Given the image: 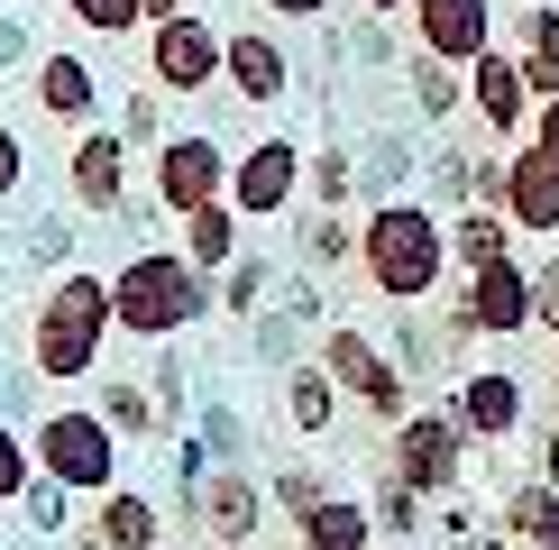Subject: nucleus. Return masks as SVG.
Instances as JSON below:
<instances>
[{
	"mask_svg": "<svg viewBox=\"0 0 559 550\" xmlns=\"http://www.w3.org/2000/svg\"><path fill=\"white\" fill-rule=\"evenodd\" d=\"M358 275L385 312H413V303H440L450 285V212H431L423 193H394V202H367L358 212Z\"/></svg>",
	"mask_w": 559,
	"mask_h": 550,
	"instance_id": "1",
	"label": "nucleus"
},
{
	"mask_svg": "<svg viewBox=\"0 0 559 550\" xmlns=\"http://www.w3.org/2000/svg\"><path fill=\"white\" fill-rule=\"evenodd\" d=\"M120 331V303H110V275H83V266H64L56 285L37 294V321H28V358H37V376H56V385H74L102 367V339Z\"/></svg>",
	"mask_w": 559,
	"mask_h": 550,
	"instance_id": "2",
	"label": "nucleus"
},
{
	"mask_svg": "<svg viewBox=\"0 0 559 550\" xmlns=\"http://www.w3.org/2000/svg\"><path fill=\"white\" fill-rule=\"evenodd\" d=\"M110 303H120L129 339H183L202 312L221 303V285L183 258V248H138V258L110 275Z\"/></svg>",
	"mask_w": 559,
	"mask_h": 550,
	"instance_id": "3",
	"label": "nucleus"
},
{
	"mask_svg": "<svg viewBox=\"0 0 559 550\" xmlns=\"http://www.w3.org/2000/svg\"><path fill=\"white\" fill-rule=\"evenodd\" d=\"M468 458H477V441H468V422H459L450 404H413L404 422L385 431V468L404 477L413 495H431V504L468 487Z\"/></svg>",
	"mask_w": 559,
	"mask_h": 550,
	"instance_id": "4",
	"label": "nucleus"
},
{
	"mask_svg": "<svg viewBox=\"0 0 559 550\" xmlns=\"http://www.w3.org/2000/svg\"><path fill=\"white\" fill-rule=\"evenodd\" d=\"M312 358L331 367V385H340V395L358 404V412H377L385 431H394V422H404V412H413V376H404V367H394V349H385L377 331H358V321H331Z\"/></svg>",
	"mask_w": 559,
	"mask_h": 550,
	"instance_id": "5",
	"label": "nucleus"
},
{
	"mask_svg": "<svg viewBox=\"0 0 559 550\" xmlns=\"http://www.w3.org/2000/svg\"><path fill=\"white\" fill-rule=\"evenodd\" d=\"M221 74H229V28H212L202 10H175L147 28V83L166 101H202Z\"/></svg>",
	"mask_w": 559,
	"mask_h": 550,
	"instance_id": "6",
	"label": "nucleus"
},
{
	"mask_svg": "<svg viewBox=\"0 0 559 550\" xmlns=\"http://www.w3.org/2000/svg\"><path fill=\"white\" fill-rule=\"evenodd\" d=\"M37 477H56L74 495H110L120 487V431L102 412H46L37 422Z\"/></svg>",
	"mask_w": 559,
	"mask_h": 550,
	"instance_id": "7",
	"label": "nucleus"
},
{
	"mask_svg": "<svg viewBox=\"0 0 559 550\" xmlns=\"http://www.w3.org/2000/svg\"><path fill=\"white\" fill-rule=\"evenodd\" d=\"M229 166H239V147H221L212 129H175L166 147L147 156V193L156 212H202V202H229Z\"/></svg>",
	"mask_w": 559,
	"mask_h": 550,
	"instance_id": "8",
	"label": "nucleus"
},
{
	"mask_svg": "<svg viewBox=\"0 0 559 550\" xmlns=\"http://www.w3.org/2000/svg\"><path fill=\"white\" fill-rule=\"evenodd\" d=\"M450 412L468 422V441L496 458L504 441L532 431V395H523V367H459L450 376Z\"/></svg>",
	"mask_w": 559,
	"mask_h": 550,
	"instance_id": "9",
	"label": "nucleus"
},
{
	"mask_svg": "<svg viewBox=\"0 0 559 550\" xmlns=\"http://www.w3.org/2000/svg\"><path fill=\"white\" fill-rule=\"evenodd\" d=\"M183 514L202 523V541H212V550H248V541H258V523L275 514V495L248 468H202V477H183Z\"/></svg>",
	"mask_w": 559,
	"mask_h": 550,
	"instance_id": "10",
	"label": "nucleus"
},
{
	"mask_svg": "<svg viewBox=\"0 0 559 550\" xmlns=\"http://www.w3.org/2000/svg\"><path fill=\"white\" fill-rule=\"evenodd\" d=\"M302 166H312L302 138H248L239 166H229V202H239V220H285L294 202H302Z\"/></svg>",
	"mask_w": 559,
	"mask_h": 550,
	"instance_id": "11",
	"label": "nucleus"
},
{
	"mask_svg": "<svg viewBox=\"0 0 559 550\" xmlns=\"http://www.w3.org/2000/svg\"><path fill=\"white\" fill-rule=\"evenodd\" d=\"M532 110H542V101H532V83H523V56L496 37V46L468 64V120L486 129V147H523V138H532Z\"/></svg>",
	"mask_w": 559,
	"mask_h": 550,
	"instance_id": "12",
	"label": "nucleus"
},
{
	"mask_svg": "<svg viewBox=\"0 0 559 550\" xmlns=\"http://www.w3.org/2000/svg\"><path fill=\"white\" fill-rule=\"evenodd\" d=\"M404 19H413V46L450 64H477L496 46V0H413Z\"/></svg>",
	"mask_w": 559,
	"mask_h": 550,
	"instance_id": "13",
	"label": "nucleus"
},
{
	"mask_svg": "<svg viewBox=\"0 0 559 550\" xmlns=\"http://www.w3.org/2000/svg\"><path fill=\"white\" fill-rule=\"evenodd\" d=\"M229 101H248V110H275L294 92V46L275 37V28H229Z\"/></svg>",
	"mask_w": 559,
	"mask_h": 550,
	"instance_id": "14",
	"label": "nucleus"
},
{
	"mask_svg": "<svg viewBox=\"0 0 559 550\" xmlns=\"http://www.w3.org/2000/svg\"><path fill=\"white\" fill-rule=\"evenodd\" d=\"M129 138L120 129H83L74 138V166H64V183H74V202H83V212H120V202H129Z\"/></svg>",
	"mask_w": 559,
	"mask_h": 550,
	"instance_id": "15",
	"label": "nucleus"
},
{
	"mask_svg": "<svg viewBox=\"0 0 559 550\" xmlns=\"http://www.w3.org/2000/svg\"><path fill=\"white\" fill-rule=\"evenodd\" d=\"M504 220L523 229V239H559V175L542 166V147H523L504 156Z\"/></svg>",
	"mask_w": 559,
	"mask_h": 550,
	"instance_id": "16",
	"label": "nucleus"
},
{
	"mask_svg": "<svg viewBox=\"0 0 559 550\" xmlns=\"http://www.w3.org/2000/svg\"><path fill=\"white\" fill-rule=\"evenodd\" d=\"M423 138H413V129H377V138H367V147H358V212H367V202H394V193H413V183H423Z\"/></svg>",
	"mask_w": 559,
	"mask_h": 550,
	"instance_id": "17",
	"label": "nucleus"
},
{
	"mask_svg": "<svg viewBox=\"0 0 559 550\" xmlns=\"http://www.w3.org/2000/svg\"><path fill=\"white\" fill-rule=\"evenodd\" d=\"M404 92H413V120L423 129H459L468 120V64H450V56H423V46H413L404 56Z\"/></svg>",
	"mask_w": 559,
	"mask_h": 550,
	"instance_id": "18",
	"label": "nucleus"
},
{
	"mask_svg": "<svg viewBox=\"0 0 559 550\" xmlns=\"http://www.w3.org/2000/svg\"><path fill=\"white\" fill-rule=\"evenodd\" d=\"M496 533L514 550H559V487L550 477H514V495L496 504Z\"/></svg>",
	"mask_w": 559,
	"mask_h": 550,
	"instance_id": "19",
	"label": "nucleus"
},
{
	"mask_svg": "<svg viewBox=\"0 0 559 550\" xmlns=\"http://www.w3.org/2000/svg\"><path fill=\"white\" fill-rule=\"evenodd\" d=\"M239 248H248V220H239V202H202V212H183V258H193L202 275H221L239 266Z\"/></svg>",
	"mask_w": 559,
	"mask_h": 550,
	"instance_id": "20",
	"label": "nucleus"
},
{
	"mask_svg": "<svg viewBox=\"0 0 559 550\" xmlns=\"http://www.w3.org/2000/svg\"><path fill=\"white\" fill-rule=\"evenodd\" d=\"M37 110L64 129H92V110H102V74H92L83 56H46L37 64Z\"/></svg>",
	"mask_w": 559,
	"mask_h": 550,
	"instance_id": "21",
	"label": "nucleus"
},
{
	"mask_svg": "<svg viewBox=\"0 0 559 550\" xmlns=\"http://www.w3.org/2000/svg\"><path fill=\"white\" fill-rule=\"evenodd\" d=\"M294 550H385V533H377V504L331 495L321 514H302V523H294Z\"/></svg>",
	"mask_w": 559,
	"mask_h": 550,
	"instance_id": "22",
	"label": "nucleus"
},
{
	"mask_svg": "<svg viewBox=\"0 0 559 550\" xmlns=\"http://www.w3.org/2000/svg\"><path fill=\"white\" fill-rule=\"evenodd\" d=\"M514 248H523V229L504 220V212H486V202H468V212H450V266H459V275H477V266L514 258Z\"/></svg>",
	"mask_w": 559,
	"mask_h": 550,
	"instance_id": "23",
	"label": "nucleus"
},
{
	"mask_svg": "<svg viewBox=\"0 0 559 550\" xmlns=\"http://www.w3.org/2000/svg\"><path fill=\"white\" fill-rule=\"evenodd\" d=\"M340 404H348V395L331 385V367H321V358H294V367H285V422L302 431V441H321V431L340 422Z\"/></svg>",
	"mask_w": 559,
	"mask_h": 550,
	"instance_id": "24",
	"label": "nucleus"
},
{
	"mask_svg": "<svg viewBox=\"0 0 559 550\" xmlns=\"http://www.w3.org/2000/svg\"><path fill=\"white\" fill-rule=\"evenodd\" d=\"M385 349H394V367H404L413 385H423V376H440V367H459V349H450V321H440L431 303H413V312H404V331H394Z\"/></svg>",
	"mask_w": 559,
	"mask_h": 550,
	"instance_id": "25",
	"label": "nucleus"
},
{
	"mask_svg": "<svg viewBox=\"0 0 559 550\" xmlns=\"http://www.w3.org/2000/svg\"><path fill=\"white\" fill-rule=\"evenodd\" d=\"M92 523H102L110 550H156V541H166V514H156V495H138V487H110Z\"/></svg>",
	"mask_w": 559,
	"mask_h": 550,
	"instance_id": "26",
	"label": "nucleus"
},
{
	"mask_svg": "<svg viewBox=\"0 0 559 550\" xmlns=\"http://www.w3.org/2000/svg\"><path fill=\"white\" fill-rule=\"evenodd\" d=\"M423 202L431 212H468L477 202V147H431L423 156Z\"/></svg>",
	"mask_w": 559,
	"mask_h": 550,
	"instance_id": "27",
	"label": "nucleus"
},
{
	"mask_svg": "<svg viewBox=\"0 0 559 550\" xmlns=\"http://www.w3.org/2000/svg\"><path fill=\"white\" fill-rule=\"evenodd\" d=\"M302 193H312V212H358V147H312Z\"/></svg>",
	"mask_w": 559,
	"mask_h": 550,
	"instance_id": "28",
	"label": "nucleus"
},
{
	"mask_svg": "<svg viewBox=\"0 0 559 550\" xmlns=\"http://www.w3.org/2000/svg\"><path fill=\"white\" fill-rule=\"evenodd\" d=\"M294 248H302V266H358V220L348 212H302Z\"/></svg>",
	"mask_w": 559,
	"mask_h": 550,
	"instance_id": "29",
	"label": "nucleus"
},
{
	"mask_svg": "<svg viewBox=\"0 0 559 550\" xmlns=\"http://www.w3.org/2000/svg\"><path fill=\"white\" fill-rule=\"evenodd\" d=\"M266 495H275V514H285V523H302V514H321V504H331L340 487L312 468V458H285V468L266 477Z\"/></svg>",
	"mask_w": 559,
	"mask_h": 550,
	"instance_id": "30",
	"label": "nucleus"
},
{
	"mask_svg": "<svg viewBox=\"0 0 559 550\" xmlns=\"http://www.w3.org/2000/svg\"><path fill=\"white\" fill-rule=\"evenodd\" d=\"M367 504H377V533L385 541H423V523H431V495H413L394 468L377 477V495H367Z\"/></svg>",
	"mask_w": 559,
	"mask_h": 550,
	"instance_id": "31",
	"label": "nucleus"
},
{
	"mask_svg": "<svg viewBox=\"0 0 559 550\" xmlns=\"http://www.w3.org/2000/svg\"><path fill=\"white\" fill-rule=\"evenodd\" d=\"M266 285H275V266L258 258V248H239V266H229V275H221V312H229V321H258V312L275 303V294H266Z\"/></svg>",
	"mask_w": 559,
	"mask_h": 550,
	"instance_id": "32",
	"label": "nucleus"
},
{
	"mask_svg": "<svg viewBox=\"0 0 559 550\" xmlns=\"http://www.w3.org/2000/svg\"><path fill=\"white\" fill-rule=\"evenodd\" d=\"M102 422L120 431V441H156V431H166V404H156L147 385H110V395H102Z\"/></svg>",
	"mask_w": 559,
	"mask_h": 550,
	"instance_id": "33",
	"label": "nucleus"
},
{
	"mask_svg": "<svg viewBox=\"0 0 559 550\" xmlns=\"http://www.w3.org/2000/svg\"><path fill=\"white\" fill-rule=\"evenodd\" d=\"M64 19L92 37H138L147 28V0H64Z\"/></svg>",
	"mask_w": 559,
	"mask_h": 550,
	"instance_id": "34",
	"label": "nucleus"
},
{
	"mask_svg": "<svg viewBox=\"0 0 559 550\" xmlns=\"http://www.w3.org/2000/svg\"><path fill=\"white\" fill-rule=\"evenodd\" d=\"M120 138H129V147H166V92H156V83H138L129 92V110H120Z\"/></svg>",
	"mask_w": 559,
	"mask_h": 550,
	"instance_id": "35",
	"label": "nucleus"
},
{
	"mask_svg": "<svg viewBox=\"0 0 559 550\" xmlns=\"http://www.w3.org/2000/svg\"><path fill=\"white\" fill-rule=\"evenodd\" d=\"M532 331L559 349V248H542V258H532Z\"/></svg>",
	"mask_w": 559,
	"mask_h": 550,
	"instance_id": "36",
	"label": "nucleus"
},
{
	"mask_svg": "<svg viewBox=\"0 0 559 550\" xmlns=\"http://www.w3.org/2000/svg\"><path fill=\"white\" fill-rule=\"evenodd\" d=\"M37 487V441H19L10 422H0V504H19Z\"/></svg>",
	"mask_w": 559,
	"mask_h": 550,
	"instance_id": "37",
	"label": "nucleus"
},
{
	"mask_svg": "<svg viewBox=\"0 0 559 550\" xmlns=\"http://www.w3.org/2000/svg\"><path fill=\"white\" fill-rule=\"evenodd\" d=\"M258 10H266V19H285V28H321L340 0H258Z\"/></svg>",
	"mask_w": 559,
	"mask_h": 550,
	"instance_id": "38",
	"label": "nucleus"
},
{
	"mask_svg": "<svg viewBox=\"0 0 559 550\" xmlns=\"http://www.w3.org/2000/svg\"><path fill=\"white\" fill-rule=\"evenodd\" d=\"M532 147H542V166L559 175V101H542V110H532Z\"/></svg>",
	"mask_w": 559,
	"mask_h": 550,
	"instance_id": "39",
	"label": "nucleus"
},
{
	"mask_svg": "<svg viewBox=\"0 0 559 550\" xmlns=\"http://www.w3.org/2000/svg\"><path fill=\"white\" fill-rule=\"evenodd\" d=\"M19 175H28V156H19V129H10V120H0V202H10V193H19Z\"/></svg>",
	"mask_w": 559,
	"mask_h": 550,
	"instance_id": "40",
	"label": "nucleus"
},
{
	"mask_svg": "<svg viewBox=\"0 0 559 550\" xmlns=\"http://www.w3.org/2000/svg\"><path fill=\"white\" fill-rule=\"evenodd\" d=\"M532 477H550V487H559V422L532 431Z\"/></svg>",
	"mask_w": 559,
	"mask_h": 550,
	"instance_id": "41",
	"label": "nucleus"
},
{
	"mask_svg": "<svg viewBox=\"0 0 559 550\" xmlns=\"http://www.w3.org/2000/svg\"><path fill=\"white\" fill-rule=\"evenodd\" d=\"M175 10H193V0H147V28H156V19H175Z\"/></svg>",
	"mask_w": 559,
	"mask_h": 550,
	"instance_id": "42",
	"label": "nucleus"
},
{
	"mask_svg": "<svg viewBox=\"0 0 559 550\" xmlns=\"http://www.w3.org/2000/svg\"><path fill=\"white\" fill-rule=\"evenodd\" d=\"M358 10H377V19H404V10H413V0H358Z\"/></svg>",
	"mask_w": 559,
	"mask_h": 550,
	"instance_id": "43",
	"label": "nucleus"
},
{
	"mask_svg": "<svg viewBox=\"0 0 559 550\" xmlns=\"http://www.w3.org/2000/svg\"><path fill=\"white\" fill-rule=\"evenodd\" d=\"M74 550H110V541H102V523H83V533H74Z\"/></svg>",
	"mask_w": 559,
	"mask_h": 550,
	"instance_id": "44",
	"label": "nucleus"
},
{
	"mask_svg": "<svg viewBox=\"0 0 559 550\" xmlns=\"http://www.w3.org/2000/svg\"><path fill=\"white\" fill-rule=\"evenodd\" d=\"M459 550H514V541H504V533H477V541H459Z\"/></svg>",
	"mask_w": 559,
	"mask_h": 550,
	"instance_id": "45",
	"label": "nucleus"
},
{
	"mask_svg": "<svg viewBox=\"0 0 559 550\" xmlns=\"http://www.w3.org/2000/svg\"><path fill=\"white\" fill-rule=\"evenodd\" d=\"M385 550H423V541H385Z\"/></svg>",
	"mask_w": 559,
	"mask_h": 550,
	"instance_id": "46",
	"label": "nucleus"
},
{
	"mask_svg": "<svg viewBox=\"0 0 559 550\" xmlns=\"http://www.w3.org/2000/svg\"><path fill=\"white\" fill-rule=\"evenodd\" d=\"M550 385H559V358H550Z\"/></svg>",
	"mask_w": 559,
	"mask_h": 550,
	"instance_id": "47",
	"label": "nucleus"
}]
</instances>
